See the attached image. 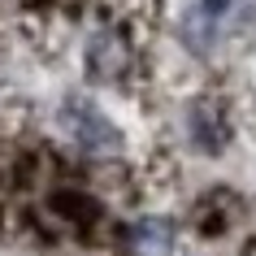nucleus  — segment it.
<instances>
[{"label": "nucleus", "instance_id": "4", "mask_svg": "<svg viewBox=\"0 0 256 256\" xmlns=\"http://www.w3.org/2000/svg\"><path fill=\"white\" fill-rule=\"evenodd\" d=\"M130 256H174V226L165 217H139L126 234Z\"/></svg>", "mask_w": 256, "mask_h": 256}, {"label": "nucleus", "instance_id": "5", "mask_svg": "<svg viewBox=\"0 0 256 256\" xmlns=\"http://www.w3.org/2000/svg\"><path fill=\"white\" fill-rule=\"evenodd\" d=\"M187 130H191V139H196L200 152H222L226 148V126H222V118H217V108L208 100H196L187 108Z\"/></svg>", "mask_w": 256, "mask_h": 256}, {"label": "nucleus", "instance_id": "2", "mask_svg": "<svg viewBox=\"0 0 256 256\" xmlns=\"http://www.w3.org/2000/svg\"><path fill=\"white\" fill-rule=\"evenodd\" d=\"M230 4H234V0H191L187 14H182V22H178V35H182V44H187V52H196V56L213 52Z\"/></svg>", "mask_w": 256, "mask_h": 256}, {"label": "nucleus", "instance_id": "3", "mask_svg": "<svg viewBox=\"0 0 256 256\" xmlns=\"http://www.w3.org/2000/svg\"><path fill=\"white\" fill-rule=\"evenodd\" d=\"M130 66V48L122 40L118 30H96L92 40H87V74L96 82H113L126 74Z\"/></svg>", "mask_w": 256, "mask_h": 256}, {"label": "nucleus", "instance_id": "1", "mask_svg": "<svg viewBox=\"0 0 256 256\" xmlns=\"http://www.w3.org/2000/svg\"><path fill=\"white\" fill-rule=\"evenodd\" d=\"M61 126H66V135L74 139L87 156H108V152L122 148V130L92 104V100H82V96H66V104H61Z\"/></svg>", "mask_w": 256, "mask_h": 256}]
</instances>
